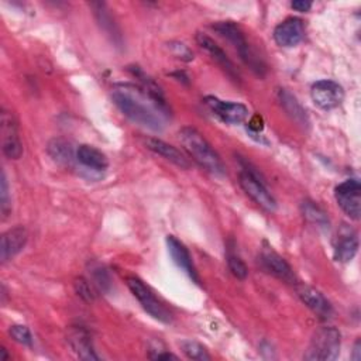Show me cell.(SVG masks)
Segmentation results:
<instances>
[{
  "label": "cell",
  "mask_w": 361,
  "mask_h": 361,
  "mask_svg": "<svg viewBox=\"0 0 361 361\" xmlns=\"http://www.w3.org/2000/svg\"><path fill=\"white\" fill-rule=\"evenodd\" d=\"M111 99L118 110L133 123L151 131H162L169 109L157 103L141 86L118 83L111 90Z\"/></svg>",
  "instance_id": "obj_1"
},
{
  "label": "cell",
  "mask_w": 361,
  "mask_h": 361,
  "mask_svg": "<svg viewBox=\"0 0 361 361\" xmlns=\"http://www.w3.org/2000/svg\"><path fill=\"white\" fill-rule=\"evenodd\" d=\"M179 140L189 155L207 172L214 176H224L226 166L219 154L212 148L206 138L193 127H183L179 130Z\"/></svg>",
  "instance_id": "obj_2"
},
{
  "label": "cell",
  "mask_w": 361,
  "mask_h": 361,
  "mask_svg": "<svg viewBox=\"0 0 361 361\" xmlns=\"http://www.w3.org/2000/svg\"><path fill=\"white\" fill-rule=\"evenodd\" d=\"M341 336L336 327H320L312 336L309 347L303 355L309 361H331L340 353Z\"/></svg>",
  "instance_id": "obj_3"
},
{
  "label": "cell",
  "mask_w": 361,
  "mask_h": 361,
  "mask_svg": "<svg viewBox=\"0 0 361 361\" xmlns=\"http://www.w3.org/2000/svg\"><path fill=\"white\" fill-rule=\"evenodd\" d=\"M240 186L243 190L264 210L275 212L276 210V200L272 193L268 190L264 179L254 171L250 164L243 162V171L240 172Z\"/></svg>",
  "instance_id": "obj_4"
},
{
  "label": "cell",
  "mask_w": 361,
  "mask_h": 361,
  "mask_svg": "<svg viewBox=\"0 0 361 361\" xmlns=\"http://www.w3.org/2000/svg\"><path fill=\"white\" fill-rule=\"evenodd\" d=\"M213 28L224 38H227L237 49V52L240 54V58L257 73H262L265 71L264 63L261 62V59L254 54V51L251 49V47L248 45L245 35L243 34V31L240 30V27L233 23V21H220L217 24L213 25Z\"/></svg>",
  "instance_id": "obj_5"
},
{
  "label": "cell",
  "mask_w": 361,
  "mask_h": 361,
  "mask_svg": "<svg viewBox=\"0 0 361 361\" xmlns=\"http://www.w3.org/2000/svg\"><path fill=\"white\" fill-rule=\"evenodd\" d=\"M127 285L134 295V298L140 302L142 309L152 316L155 320L161 323H169L171 322V313L168 309L155 298L152 290L138 278L130 276L127 278Z\"/></svg>",
  "instance_id": "obj_6"
},
{
  "label": "cell",
  "mask_w": 361,
  "mask_h": 361,
  "mask_svg": "<svg viewBox=\"0 0 361 361\" xmlns=\"http://www.w3.org/2000/svg\"><path fill=\"white\" fill-rule=\"evenodd\" d=\"M334 196L341 210L353 220L361 216V185L357 179H347L336 186Z\"/></svg>",
  "instance_id": "obj_7"
},
{
  "label": "cell",
  "mask_w": 361,
  "mask_h": 361,
  "mask_svg": "<svg viewBox=\"0 0 361 361\" xmlns=\"http://www.w3.org/2000/svg\"><path fill=\"white\" fill-rule=\"evenodd\" d=\"M310 96L313 103L317 107L323 110H331L343 102L344 90L341 85H338L337 82L330 79H323L313 83L310 89Z\"/></svg>",
  "instance_id": "obj_8"
},
{
  "label": "cell",
  "mask_w": 361,
  "mask_h": 361,
  "mask_svg": "<svg viewBox=\"0 0 361 361\" xmlns=\"http://www.w3.org/2000/svg\"><path fill=\"white\" fill-rule=\"evenodd\" d=\"M203 102L214 116L227 124H240L248 116V109L243 103L224 102L214 96H206Z\"/></svg>",
  "instance_id": "obj_9"
},
{
  "label": "cell",
  "mask_w": 361,
  "mask_h": 361,
  "mask_svg": "<svg viewBox=\"0 0 361 361\" xmlns=\"http://www.w3.org/2000/svg\"><path fill=\"white\" fill-rule=\"evenodd\" d=\"M305 37V25L300 18L289 17L279 23L274 30V39L279 47H295Z\"/></svg>",
  "instance_id": "obj_10"
},
{
  "label": "cell",
  "mask_w": 361,
  "mask_h": 361,
  "mask_svg": "<svg viewBox=\"0 0 361 361\" xmlns=\"http://www.w3.org/2000/svg\"><path fill=\"white\" fill-rule=\"evenodd\" d=\"M196 42L233 80L238 82L240 76H238V72H237L234 63L227 56V54L210 37H207L206 34L197 32L196 34Z\"/></svg>",
  "instance_id": "obj_11"
},
{
  "label": "cell",
  "mask_w": 361,
  "mask_h": 361,
  "mask_svg": "<svg viewBox=\"0 0 361 361\" xmlns=\"http://www.w3.org/2000/svg\"><path fill=\"white\" fill-rule=\"evenodd\" d=\"M1 134H3V154L10 159H18L23 154V144L17 134V126L11 113H1Z\"/></svg>",
  "instance_id": "obj_12"
},
{
  "label": "cell",
  "mask_w": 361,
  "mask_h": 361,
  "mask_svg": "<svg viewBox=\"0 0 361 361\" xmlns=\"http://www.w3.org/2000/svg\"><path fill=\"white\" fill-rule=\"evenodd\" d=\"M259 258H261L259 261L265 271H268L269 274H272L274 276H276L278 279H281L283 282H288V283L295 282V274H293V269L290 268V265L278 252H275L271 247L262 248Z\"/></svg>",
  "instance_id": "obj_13"
},
{
  "label": "cell",
  "mask_w": 361,
  "mask_h": 361,
  "mask_svg": "<svg viewBox=\"0 0 361 361\" xmlns=\"http://www.w3.org/2000/svg\"><path fill=\"white\" fill-rule=\"evenodd\" d=\"M296 292H298V296L302 299V302L317 316H320L322 319H329L331 316L333 307L322 292L305 283H299L296 286Z\"/></svg>",
  "instance_id": "obj_14"
},
{
  "label": "cell",
  "mask_w": 361,
  "mask_h": 361,
  "mask_svg": "<svg viewBox=\"0 0 361 361\" xmlns=\"http://www.w3.org/2000/svg\"><path fill=\"white\" fill-rule=\"evenodd\" d=\"M166 247H168V252H169L172 261L175 262V265L178 268H180L185 274H188L192 281L199 283V276H197V272L193 267V261H192V257H190L189 250L186 248V245L182 241H179L176 237L168 235L166 237Z\"/></svg>",
  "instance_id": "obj_15"
},
{
  "label": "cell",
  "mask_w": 361,
  "mask_h": 361,
  "mask_svg": "<svg viewBox=\"0 0 361 361\" xmlns=\"http://www.w3.org/2000/svg\"><path fill=\"white\" fill-rule=\"evenodd\" d=\"M27 230L21 226L13 227L3 233L1 235V244H0V259L1 262H6L16 257L25 245L27 243Z\"/></svg>",
  "instance_id": "obj_16"
},
{
  "label": "cell",
  "mask_w": 361,
  "mask_h": 361,
  "mask_svg": "<svg viewBox=\"0 0 361 361\" xmlns=\"http://www.w3.org/2000/svg\"><path fill=\"white\" fill-rule=\"evenodd\" d=\"M68 341L71 348L76 353V355L82 360H99L96 354L89 333L82 327H72L68 333Z\"/></svg>",
  "instance_id": "obj_17"
},
{
  "label": "cell",
  "mask_w": 361,
  "mask_h": 361,
  "mask_svg": "<svg viewBox=\"0 0 361 361\" xmlns=\"http://www.w3.org/2000/svg\"><path fill=\"white\" fill-rule=\"evenodd\" d=\"M278 100L285 110V113L300 127L307 128L310 124L309 116L306 110L302 107L299 100L288 90V89H279L278 90Z\"/></svg>",
  "instance_id": "obj_18"
},
{
  "label": "cell",
  "mask_w": 361,
  "mask_h": 361,
  "mask_svg": "<svg viewBox=\"0 0 361 361\" xmlns=\"http://www.w3.org/2000/svg\"><path fill=\"white\" fill-rule=\"evenodd\" d=\"M145 145L148 149H151L152 152L161 155L162 158H165L166 161L175 164L176 166H180V168H185L188 169L190 166V162L188 161V158L178 149L175 148L173 145L159 140V138H154V137H149L145 140Z\"/></svg>",
  "instance_id": "obj_19"
},
{
  "label": "cell",
  "mask_w": 361,
  "mask_h": 361,
  "mask_svg": "<svg viewBox=\"0 0 361 361\" xmlns=\"http://www.w3.org/2000/svg\"><path fill=\"white\" fill-rule=\"evenodd\" d=\"M358 251V237L351 228H343L334 247V259L338 262L351 261Z\"/></svg>",
  "instance_id": "obj_20"
},
{
  "label": "cell",
  "mask_w": 361,
  "mask_h": 361,
  "mask_svg": "<svg viewBox=\"0 0 361 361\" xmlns=\"http://www.w3.org/2000/svg\"><path fill=\"white\" fill-rule=\"evenodd\" d=\"M76 159L86 168H90L93 171H103L107 168L109 161L106 158V155L87 144L79 145V148L76 149Z\"/></svg>",
  "instance_id": "obj_21"
},
{
  "label": "cell",
  "mask_w": 361,
  "mask_h": 361,
  "mask_svg": "<svg viewBox=\"0 0 361 361\" xmlns=\"http://www.w3.org/2000/svg\"><path fill=\"white\" fill-rule=\"evenodd\" d=\"M47 151L54 161L62 165H69L73 159V149L63 138H52L47 145Z\"/></svg>",
  "instance_id": "obj_22"
},
{
  "label": "cell",
  "mask_w": 361,
  "mask_h": 361,
  "mask_svg": "<svg viewBox=\"0 0 361 361\" xmlns=\"http://www.w3.org/2000/svg\"><path fill=\"white\" fill-rule=\"evenodd\" d=\"M302 213H303V217L309 223H312V224H314L320 228H329V219H327L326 213L317 204H314L313 202H309V200L303 202L302 203Z\"/></svg>",
  "instance_id": "obj_23"
},
{
  "label": "cell",
  "mask_w": 361,
  "mask_h": 361,
  "mask_svg": "<svg viewBox=\"0 0 361 361\" xmlns=\"http://www.w3.org/2000/svg\"><path fill=\"white\" fill-rule=\"evenodd\" d=\"M93 7H94V14H96V18H97L100 27H102L106 32H109L111 37H117V38H118L120 34H118V31H117V28H116V25H114V23H113V20H111L110 13L106 10V6H104L103 3H94Z\"/></svg>",
  "instance_id": "obj_24"
},
{
  "label": "cell",
  "mask_w": 361,
  "mask_h": 361,
  "mask_svg": "<svg viewBox=\"0 0 361 361\" xmlns=\"http://www.w3.org/2000/svg\"><path fill=\"white\" fill-rule=\"evenodd\" d=\"M180 348H182L183 354L190 360H196V361H209L210 360V354L207 353V350L196 341H192V340L182 341Z\"/></svg>",
  "instance_id": "obj_25"
},
{
  "label": "cell",
  "mask_w": 361,
  "mask_h": 361,
  "mask_svg": "<svg viewBox=\"0 0 361 361\" xmlns=\"http://www.w3.org/2000/svg\"><path fill=\"white\" fill-rule=\"evenodd\" d=\"M227 265L230 272L238 278V279H245L248 275V268L244 264V261L233 251L231 247L227 248Z\"/></svg>",
  "instance_id": "obj_26"
},
{
  "label": "cell",
  "mask_w": 361,
  "mask_h": 361,
  "mask_svg": "<svg viewBox=\"0 0 361 361\" xmlns=\"http://www.w3.org/2000/svg\"><path fill=\"white\" fill-rule=\"evenodd\" d=\"M0 210L3 217H7L11 210V200L8 195V183L6 178V172H1V182H0Z\"/></svg>",
  "instance_id": "obj_27"
},
{
  "label": "cell",
  "mask_w": 361,
  "mask_h": 361,
  "mask_svg": "<svg viewBox=\"0 0 361 361\" xmlns=\"http://www.w3.org/2000/svg\"><path fill=\"white\" fill-rule=\"evenodd\" d=\"M10 336L20 344H24V345H31L32 343V336H31V331L27 326H23V324H14L10 327L8 330Z\"/></svg>",
  "instance_id": "obj_28"
},
{
  "label": "cell",
  "mask_w": 361,
  "mask_h": 361,
  "mask_svg": "<svg viewBox=\"0 0 361 361\" xmlns=\"http://www.w3.org/2000/svg\"><path fill=\"white\" fill-rule=\"evenodd\" d=\"M92 276L94 283L99 286V289H102L103 292H107L110 289V276L109 272L102 267V265H94L92 267Z\"/></svg>",
  "instance_id": "obj_29"
},
{
  "label": "cell",
  "mask_w": 361,
  "mask_h": 361,
  "mask_svg": "<svg viewBox=\"0 0 361 361\" xmlns=\"http://www.w3.org/2000/svg\"><path fill=\"white\" fill-rule=\"evenodd\" d=\"M73 285H75L76 293H78L83 300L92 302V300L94 299V293H93V290H92V288H90V285H89V282H87L86 279L78 278Z\"/></svg>",
  "instance_id": "obj_30"
},
{
  "label": "cell",
  "mask_w": 361,
  "mask_h": 361,
  "mask_svg": "<svg viewBox=\"0 0 361 361\" xmlns=\"http://www.w3.org/2000/svg\"><path fill=\"white\" fill-rule=\"evenodd\" d=\"M168 45H169V48L172 49V52H173L178 58H180V59H183V61H192V59H193L192 51H190L185 44H182V42H169Z\"/></svg>",
  "instance_id": "obj_31"
},
{
  "label": "cell",
  "mask_w": 361,
  "mask_h": 361,
  "mask_svg": "<svg viewBox=\"0 0 361 361\" xmlns=\"http://www.w3.org/2000/svg\"><path fill=\"white\" fill-rule=\"evenodd\" d=\"M248 128H250L251 131H254V133L262 131V128H264V121H262L261 116L255 114V116L248 121Z\"/></svg>",
  "instance_id": "obj_32"
},
{
  "label": "cell",
  "mask_w": 361,
  "mask_h": 361,
  "mask_svg": "<svg viewBox=\"0 0 361 361\" xmlns=\"http://www.w3.org/2000/svg\"><path fill=\"white\" fill-rule=\"evenodd\" d=\"M290 7L295 8L296 11H300V13H306L312 8V1H306V0H295L290 3Z\"/></svg>",
  "instance_id": "obj_33"
},
{
  "label": "cell",
  "mask_w": 361,
  "mask_h": 361,
  "mask_svg": "<svg viewBox=\"0 0 361 361\" xmlns=\"http://www.w3.org/2000/svg\"><path fill=\"white\" fill-rule=\"evenodd\" d=\"M152 360H178V357L175 354H171V353H166V351H158L155 354H151L149 355Z\"/></svg>",
  "instance_id": "obj_34"
},
{
  "label": "cell",
  "mask_w": 361,
  "mask_h": 361,
  "mask_svg": "<svg viewBox=\"0 0 361 361\" xmlns=\"http://www.w3.org/2000/svg\"><path fill=\"white\" fill-rule=\"evenodd\" d=\"M360 348H361V345H360V340H357V341H355V344H354L353 355H351V358H353L354 361H358V360L361 358V351H360Z\"/></svg>",
  "instance_id": "obj_35"
}]
</instances>
